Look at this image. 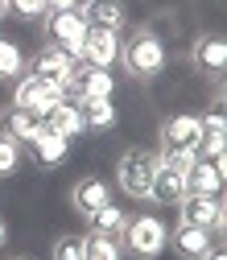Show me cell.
I'll return each instance as SVG.
<instances>
[{"mask_svg": "<svg viewBox=\"0 0 227 260\" xmlns=\"http://www.w3.org/2000/svg\"><path fill=\"white\" fill-rule=\"evenodd\" d=\"M116 62L128 71V79H157L166 71V42L153 29H137V34H128V42H120Z\"/></svg>", "mask_w": 227, "mask_h": 260, "instance_id": "1", "label": "cell"}, {"mask_svg": "<svg viewBox=\"0 0 227 260\" xmlns=\"http://www.w3.org/2000/svg\"><path fill=\"white\" fill-rule=\"evenodd\" d=\"M170 244V232H166V223H161L157 215H128L124 223V232H120V248L128 256H137V260H157L161 252H166Z\"/></svg>", "mask_w": 227, "mask_h": 260, "instance_id": "2", "label": "cell"}, {"mask_svg": "<svg viewBox=\"0 0 227 260\" xmlns=\"http://www.w3.org/2000/svg\"><path fill=\"white\" fill-rule=\"evenodd\" d=\"M42 34H46V46L71 54V58L79 62V50H83V38H87V21L79 17V9L46 13V17H42Z\"/></svg>", "mask_w": 227, "mask_h": 260, "instance_id": "3", "label": "cell"}, {"mask_svg": "<svg viewBox=\"0 0 227 260\" xmlns=\"http://www.w3.org/2000/svg\"><path fill=\"white\" fill-rule=\"evenodd\" d=\"M153 170H157V153H145V149H128V153L116 161V186L128 194V199H149V182H153Z\"/></svg>", "mask_w": 227, "mask_h": 260, "instance_id": "4", "label": "cell"}, {"mask_svg": "<svg viewBox=\"0 0 227 260\" xmlns=\"http://www.w3.org/2000/svg\"><path fill=\"white\" fill-rule=\"evenodd\" d=\"M112 91H116L112 71L75 62V71H71V79H67V100H75V104L83 108V104H95V100H112Z\"/></svg>", "mask_w": 227, "mask_h": 260, "instance_id": "5", "label": "cell"}, {"mask_svg": "<svg viewBox=\"0 0 227 260\" xmlns=\"http://www.w3.org/2000/svg\"><path fill=\"white\" fill-rule=\"evenodd\" d=\"M174 207H178V223L211 227L223 236V194H182Z\"/></svg>", "mask_w": 227, "mask_h": 260, "instance_id": "6", "label": "cell"}, {"mask_svg": "<svg viewBox=\"0 0 227 260\" xmlns=\"http://www.w3.org/2000/svg\"><path fill=\"white\" fill-rule=\"evenodd\" d=\"M25 71L34 75V79H42L46 87L67 91V79H71V71H75V58L62 54V50H54V46H46V50L34 54V62H25Z\"/></svg>", "mask_w": 227, "mask_h": 260, "instance_id": "7", "label": "cell"}, {"mask_svg": "<svg viewBox=\"0 0 227 260\" xmlns=\"http://www.w3.org/2000/svg\"><path fill=\"white\" fill-rule=\"evenodd\" d=\"M116 58H120V34H112V29H91V25H87V38H83L79 62H87V67H100V71H112Z\"/></svg>", "mask_w": 227, "mask_h": 260, "instance_id": "8", "label": "cell"}, {"mask_svg": "<svg viewBox=\"0 0 227 260\" xmlns=\"http://www.w3.org/2000/svg\"><path fill=\"white\" fill-rule=\"evenodd\" d=\"M199 137H203V120L199 116H170V120H161V153H170V149H199Z\"/></svg>", "mask_w": 227, "mask_h": 260, "instance_id": "9", "label": "cell"}, {"mask_svg": "<svg viewBox=\"0 0 227 260\" xmlns=\"http://www.w3.org/2000/svg\"><path fill=\"white\" fill-rule=\"evenodd\" d=\"M79 17L91 29H112V34H120L124 21H128V9H124V0H83Z\"/></svg>", "mask_w": 227, "mask_h": 260, "instance_id": "10", "label": "cell"}, {"mask_svg": "<svg viewBox=\"0 0 227 260\" xmlns=\"http://www.w3.org/2000/svg\"><path fill=\"white\" fill-rule=\"evenodd\" d=\"M25 153H29V161H34V166H42V170H54V166H62V161H67V153H71V141L46 128V133H38L34 141L25 145Z\"/></svg>", "mask_w": 227, "mask_h": 260, "instance_id": "11", "label": "cell"}, {"mask_svg": "<svg viewBox=\"0 0 227 260\" xmlns=\"http://www.w3.org/2000/svg\"><path fill=\"white\" fill-rule=\"evenodd\" d=\"M186 194H223V157H199L186 174Z\"/></svg>", "mask_w": 227, "mask_h": 260, "instance_id": "12", "label": "cell"}, {"mask_svg": "<svg viewBox=\"0 0 227 260\" xmlns=\"http://www.w3.org/2000/svg\"><path fill=\"white\" fill-rule=\"evenodd\" d=\"M46 128L50 133H58V137H67V141H75L79 133H87V120H83V108L75 104V100H58L46 116Z\"/></svg>", "mask_w": 227, "mask_h": 260, "instance_id": "13", "label": "cell"}, {"mask_svg": "<svg viewBox=\"0 0 227 260\" xmlns=\"http://www.w3.org/2000/svg\"><path fill=\"white\" fill-rule=\"evenodd\" d=\"M112 203V186L108 182H100V178H83V182H75L71 186V207L87 219V215H95L100 207H108Z\"/></svg>", "mask_w": 227, "mask_h": 260, "instance_id": "14", "label": "cell"}, {"mask_svg": "<svg viewBox=\"0 0 227 260\" xmlns=\"http://www.w3.org/2000/svg\"><path fill=\"white\" fill-rule=\"evenodd\" d=\"M170 244H174L178 256H186V260H203V256L215 248L211 227H194V223H178L174 236H170Z\"/></svg>", "mask_w": 227, "mask_h": 260, "instance_id": "15", "label": "cell"}, {"mask_svg": "<svg viewBox=\"0 0 227 260\" xmlns=\"http://www.w3.org/2000/svg\"><path fill=\"white\" fill-rule=\"evenodd\" d=\"M194 67H199L203 75H223V67H227V42H223V34H203L199 42H194Z\"/></svg>", "mask_w": 227, "mask_h": 260, "instance_id": "16", "label": "cell"}, {"mask_svg": "<svg viewBox=\"0 0 227 260\" xmlns=\"http://www.w3.org/2000/svg\"><path fill=\"white\" fill-rule=\"evenodd\" d=\"M186 194V174L170 170V166H161L157 161V170H153V182H149V203H161V207H174L178 199Z\"/></svg>", "mask_w": 227, "mask_h": 260, "instance_id": "17", "label": "cell"}, {"mask_svg": "<svg viewBox=\"0 0 227 260\" xmlns=\"http://www.w3.org/2000/svg\"><path fill=\"white\" fill-rule=\"evenodd\" d=\"M5 124H9L5 133H9L13 141H21V145H29V141H34L38 133H46V120H42L38 112H25V108H13Z\"/></svg>", "mask_w": 227, "mask_h": 260, "instance_id": "18", "label": "cell"}, {"mask_svg": "<svg viewBox=\"0 0 227 260\" xmlns=\"http://www.w3.org/2000/svg\"><path fill=\"white\" fill-rule=\"evenodd\" d=\"M87 223H91V232H100V236H116V240H120V232H124L128 215H124L116 203H108V207H100L95 215H87Z\"/></svg>", "mask_w": 227, "mask_h": 260, "instance_id": "19", "label": "cell"}, {"mask_svg": "<svg viewBox=\"0 0 227 260\" xmlns=\"http://www.w3.org/2000/svg\"><path fill=\"white\" fill-rule=\"evenodd\" d=\"M83 120H87V128H95V133H108V128H116L120 112H116L112 100H95V104H83Z\"/></svg>", "mask_w": 227, "mask_h": 260, "instance_id": "20", "label": "cell"}, {"mask_svg": "<svg viewBox=\"0 0 227 260\" xmlns=\"http://www.w3.org/2000/svg\"><path fill=\"white\" fill-rule=\"evenodd\" d=\"M42 95H46V83H42V79H34V75L25 71V75L17 79V87H13V108H25V112H34Z\"/></svg>", "mask_w": 227, "mask_h": 260, "instance_id": "21", "label": "cell"}, {"mask_svg": "<svg viewBox=\"0 0 227 260\" xmlns=\"http://www.w3.org/2000/svg\"><path fill=\"white\" fill-rule=\"evenodd\" d=\"M83 260H124V248H120L116 236L91 232V236H87V248H83Z\"/></svg>", "mask_w": 227, "mask_h": 260, "instance_id": "22", "label": "cell"}, {"mask_svg": "<svg viewBox=\"0 0 227 260\" xmlns=\"http://www.w3.org/2000/svg\"><path fill=\"white\" fill-rule=\"evenodd\" d=\"M25 75V54L17 42L0 38V79H21Z\"/></svg>", "mask_w": 227, "mask_h": 260, "instance_id": "23", "label": "cell"}, {"mask_svg": "<svg viewBox=\"0 0 227 260\" xmlns=\"http://www.w3.org/2000/svg\"><path fill=\"white\" fill-rule=\"evenodd\" d=\"M21 157H25V145H21V141H13L9 133H0V178H9V174H17V166H21Z\"/></svg>", "mask_w": 227, "mask_h": 260, "instance_id": "24", "label": "cell"}, {"mask_svg": "<svg viewBox=\"0 0 227 260\" xmlns=\"http://www.w3.org/2000/svg\"><path fill=\"white\" fill-rule=\"evenodd\" d=\"M83 248H87V236H58L50 248V260H83Z\"/></svg>", "mask_w": 227, "mask_h": 260, "instance_id": "25", "label": "cell"}, {"mask_svg": "<svg viewBox=\"0 0 227 260\" xmlns=\"http://www.w3.org/2000/svg\"><path fill=\"white\" fill-rule=\"evenodd\" d=\"M157 161L170 166V170H178V174H190V166L199 161V153H194V149H170V153H161Z\"/></svg>", "mask_w": 227, "mask_h": 260, "instance_id": "26", "label": "cell"}, {"mask_svg": "<svg viewBox=\"0 0 227 260\" xmlns=\"http://www.w3.org/2000/svg\"><path fill=\"white\" fill-rule=\"evenodd\" d=\"M9 13L34 21V17H46V0H9Z\"/></svg>", "mask_w": 227, "mask_h": 260, "instance_id": "27", "label": "cell"}, {"mask_svg": "<svg viewBox=\"0 0 227 260\" xmlns=\"http://www.w3.org/2000/svg\"><path fill=\"white\" fill-rule=\"evenodd\" d=\"M67 9H79V0H46V13H67Z\"/></svg>", "mask_w": 227, "mask_h": 260, "instance_id": "28", "label": "cell"}, {"mask_svg": "<svg viewBox=\"0 0 227 260\" xmlns=\"http://www.w3.org/2000/svg\"><path fill=\"white\" fill-rule=\"evenodd\" d=\"M203 260H227V256H223V248H219V244H215V248H211V252H207V256H203Z\"/></svg>", "mask_w": 227, "mask_h": 260, "instance_id": "29", "label": "cell"}, {"mask_svg": "<svg viewBox=\"0 0 227 260\" xmlns=\"http://www.w3.org/2000/svg\"><path fill=\"white\" fill-rule=\"evenodd\" d=\"M9 240V227H5V219H0V244H5Z\"/></svg>", "mask_w": 227, "mask_h": 260, "instance_id": "30", "label": "cell"}, {"mask_svg": "<svg viewBox=\"0 0 227 260\" xmlns=\"http://www.w3.org/2000/svg\"><path fill=\"white\" fill-rule=\"evenodd\" d=\"M5 13H9V0H0V21H5Z\"/></svg>", "mask_w": 227, "mask_h": 260, "instance_id": "31", "label": "cell"}, {"mask_svg": "<svg viewBox=\"0 0 227 260\" xmlns=\"http://www.w3.org/2000/svg\"><path fill=\"white\" fill-rule=\"evenodd\" d=\"M79 5H83V0H79Z\"/></svg>", "mask_w": 227, "mask_h": 260, "instance_id": "32", "label": "cell"}]
</instances>
